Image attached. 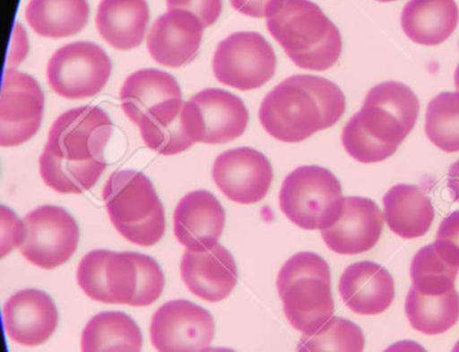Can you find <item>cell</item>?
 Listing matches in <instances>:
<instances>
[{
	"label": "cell",
	"instance_id": "cell-1",
	"mask_svg": "<svg viewBox=\"0 0 459 352\" xmlns=\"http://www.w3.org/2000/svg\"><path fill=\"white\" fill-rule=\"evenodd\" d=\"M345 107L340 86L318 75L297 74L281 81L264 97L259 118L273 139L299 142L335 125Z\"/></svg>",
	"mask_w": 459,
	"mask_h": 352
},
{
	"label": "cell",
	"instance_id": "cell-2",
	"mask_svg": "<svg viewBox=\"0 0 459 352\" xmlns=\"http://www.w3.org/2000/svg\"><path fill=\"white\" fill-rule=\"evenodd\" d=\"M419 109L418 97L404 83L385 81L373 86L361 109L343 126V148L361 163L391 158L415 126Z\"/></svg>",
	"mask_w": 459,
	"mask_h": 352
},
{
	"label": "cell",
	"instance_id": "cell-3",
	"mask_svg": "<svg viewBox=\"0 0 459 352\" xmlns=\"http://www.w3.org/2000/svg\"><path fill=\"white\" fill-rule=\"evenodd\" d=\"M265 19L268 31L298 67L324 72L340 59V30L316 3L273 0L265 11Z\"/></svg>",
	"mask_w": 459,
	"mask_h": 352
},
{
	"label": "cell",
	"instance_id": "cell-4",
	"mask_svg": "<svg viewBox=\"0 0 459 352\" xmlns=\"http://www.w3.org/2000/svg\"><path fill=\"white\" fill-rule=\"evenodd\" d=\"M276 285L284 314L303 335L316 332L334 316L330 268L316 253L302 252L289 258Z\"/></svg>",
	"mask_w": 459,
	"mask_h": 352
},
{
	"label": "cell",
	"instance_id": "cell-5",
	"mask_svg": "<svg viewBox=\"0 0 459 352\" xmlns=\"http://www.w3.org/2000/svg\"><path fill=\"white\" fill-rule=\"evenodd\" d=\"M343 198L340 180L332 171L319 166H302L287 175L279 204L294 225L322 231L340 217Z\"/></svg>",
	"mask_w": 459,
	"mask_h": 352
},
{
	"label": "cell",
	"instance_id": "cell-6",
	"mask_svg": "<svg viewBox=\"0 0 459 352\" xmlns=\"http://www.w3.org/2000/svg\"><path fill=\"white\" fill-rule=\"evenodd\" d=\"M108 54L92 42H74L58 48L48 64L50 88L69 99H88L103 90L111 77Z\"/></svg>",
	"mask_w": 459,
	"mask_h": 352
},
{
	"label": "cell",
	"instance_id": "cell-7",
	"mask_svg": "<svg viewBox=\"0 0 459 352\" xmlns=\"http://www.w3.org/2000/svg\"><path fill=\"white\" fill-rule=\"evenodd\" d=\"M275 70V51L259 32H233L219 43L213 56L217 80L238 90L260 88Z\"/></svg>",
	"mask_w": 459,
	"mask_h": 352
},
{
	"label": "cell",
	"instance_id": "cell-8",
	"mask_svg": "<svg viewBox=\"0 0 459 352\" xmlns=\"http://www.w3.org/2000/svg\"><path fill=\"white\" fill-rule=\"evenodd\" d=\"M26 238L21 253L33 265L55 269L76 252L80 230L74 218L63 207L42 206L25 218Z\"/></svg>",
	"mask_w": 459,
	"mask_h": 352
},
{
	"label": "cell",
	"instance_id": "cell-9",
	"mask_svg": "<svg viewBox=\"0 0 459 352\" xmlns=\"http://www.w3.org/2000/svg\"><path fill=\"white\" fill-rule=\"evenodd\" d=\"M112 136V121L101 107H74L53 124L45 148L61 159L74 161L104 160Z\"/></svg>",
	"mask_w": 459,
	"mask_h": 352
},
{
	"label": "cell",
	"instance_id": "cell-10",
	"mask_svg": "<svg viewBox=\"0 0 459 352\" xmlns=\"http://www.w3.org/2000/svg\"><path fill=\"white\" fill-rule=\"evenodd\" d=\"M213 316L192 301L173 300L155 312L150 327L158 352H204L214 338Z\"/></svg>",
	"mask_w": 459,
	"mask_h": 352
},
{
	"label": "cell",
	"instance_id": "cell-11",
	"mask_svg": "<svg viewBox=\"0 0 459 352\" xmlns=\"http://www.w3.org/2000/svg\"><path fill=\"white\" fill-rule=\"evenodd\" d=\"M44 107V91L36 78L6 69L0 96V145L17 147L36 136Z\"/></svg>",
	"mask_w": 459,
	"mask_h": 352
},
{
	"label": "cell",
	"instance_id": "cell-12",
	"mask_svg": "<svg viewBox=\"0 0 459 352\" xmlns=\"http://www.w3.org/2000/svg\"><path fill=\"white\" fill-rule=\"evenodd\" d=\"M212 175L221 193L241 204L264 199L273 179L270 160L248 147L235 148L217 156Z\"/></svg>",
	"mask_w": 459,
	"mask_h": 352
},
{
	"label": "cell",
	"instance_id": "cell-13",
	"mask_svg": "<svg viewBox=\"0 0 459 352\" xmlns=\"http://www.w3.org/2000/svg\"><path fill=\"white\" fill-rule=\"evenodd\" d=\"M195 116V140L205 144H225L246 132L249 115L240 97L209 88L189 99Z\"/></svg>",
	"mask_w": 459,
	"mask_h": 352
},
{
	"label": "cell",
	"instance_id": "cell-14",
	"mask_svg": "<svg viewBox=\"0 0 459 352\" xmlns=\"http://www.w3.org/2000/svg\"><path fill=\"white\" fill-rule=\"evenodd\" d=\"M384 219L375 202L361 196H345L340 217L322 230L321 236L327 247L338 254H361L377 244Z\"/></svg>",
	"mask_w": 459,
	"mask_h": 352
},
{
	"label": "cell",
	"instance_id": "cell-15",
	"mask_svg": "<svg viewBox=\"0 0 459 352\" xmlns=\"http://www.w3.org/2000/svg\"><path fill=\"white\" fill-rule=\"evenodd\" d=\"M204 27L189 11L169 10L154 21L147 35L150 56L163 66L189 64L200 50Z\"/></svg>",
	"mask_w": 459,
	"mask_h": 352
},
{
	"label": "cell",
	"instance_id": "cell-16",
	"mask_svg": "<svg viewBox=\"0 0 459 352\" xmlns=\"http://www.w3.org/2000/svg\"><path fill=\"white\" fill-rule=\"evenodd\" d=\"M224 228V207L209 191L187 193L179 201L174 212L177 239L192 252H206L216 246Z\"/></svg>",
	"mask_w": 459,
	"mask_h": 352
},
{
	"label": "cell",
	"instance_id": "cell-17",
	"mask_svg": "<svg viewBox=\"0 0 459 352\" xmlns=\"http://www.w3.org/2000/svg\"><path fill=\"white\" fill-rule=\"evenodd\" d=\"M103 198L115 228L138 225L163 210L152 180L131 169L117 171L109 176Z\"/></svg>",
	"mask_w": 459,
	"mask_h": 352
},
{
	"label": "cell",
	"instance_id": "cell-18",
	"mask_svg": "<svg viewBox=\"0 0 459 352\" xmlns=\"http://www.w3.org/2000/svg\"><path fill=\"white\" fill-rule=\"evenodd\" d=\"M4 327L12 340L23 346H39L49 340L58 324V311L48 293L23 289L7 300Z\"/></svg>",
	"mask_w": 459,
	"mask_h": 352
},
{
	"label": "cell",
	"instance_id": "cell-19",
	"mask_svg": "<svg viewBox=\"0 0 459 352\" xmlns=\"http://www.w3.org/2000/svg\"><path fill=\"white\" fill-rule=\"evenodd\" d=\"M181 274L193 295L211 303L227 298L238 282L235 258L220 244L206 252L186 250L181 261Z\"/></svg>",
	"mask_w": 459,
	"mask_h": 352
},
{
	"label": "cell",
	"instance_id": "cell-20",
	"mask_svg": "<svg viewBox=\"0 0 459 352\" xmlns=\"http://www.w3.org/2000/svg\"><path fill=\"white\" fill-rule=\"evenodd\" d=\"M341 298L359 314L383 313L394 298V281L385 268L370 261L349 265L338 284Z\"/></svg>",
	"mask_w": 459,
	"mask_h": 352
},
{
	"label": "cell",
	"instance_id": "cell-21",
	"mask_svg": "<svg viewBox=\"0 0 459 352\" xmlns=\"http://www.w3.org/2000/svg\"><path fill=\"white\" fill-rule=\"evenodd\" d=\"M150 21L146 0H101L96 26L109 46L131 50L143 42Z\"/></svg>",
	"mask_w": 459,
	"mask_h": 352
},
{
	"label": "cell",
	"instance_id": "cell-22",
	"mask_svg": "<svg viewBox=\"0 0 459 352\" xmlns=\"http://www.w3.org/2000/svg\"><path fill=\"white\" fill-rule=\"evenodd\" d=\"M455 0H410L402 11V29L412 42L437 46L446 42L458 26Z\"/></svg>",
	"mask_w": 459,
	"mask_h": 352
},
{
	"label": "cell",
	"instance_id": "cell-23",
	"mask_svg": "<svg viewBox=\"0 0 459 352\" xmlns=\"http://www.w3.org/2000/svg\"><path fill=\"white\" fill-rule=\"evenodd\" d=\"M383 203L386 225L402 238H419L434 222L431 199L418 185H394L384 195Z\"/></svg>",
	"mask_w": 459,
	"mask_h": 352
},
{
	"label": "cell",
	"instance_id": "cell-24",
	"mask_svg": "<svg viewBox=\"0 0 459 352\" xmlns=\"http://www.w3.org/2000/svg\"><path fill=\"white\" fill-rule=\"evenodd\" d=\"M184 99H171L150 109L138 123L147 147L160 155H178L189 150L190 139L184 117Z\"/></svg>",
	"mask_w": 459,
	"mask_h": 352
},
{
	"label": "cell",
	"instance_id": "cell-25",
	"mask_svg": "<svg viewBox=\"0 0 459 352\" xmlns=\"http://www.w3.org/2000/svg\"><path fill=\"white\" fill-rule=\"evenodd\" d=\"M171 99H182L181 88L173 75L158 69H142L133 73L120 91L123 110L135 124L150 109Z\"/></svg>",
	"mask_w": 459,
	"mask_h": 352
},
{
	"label": "cell",
	"instance_id": "cell-26",
	"mask_svg": "<svg viewBox=\"0 0 459 352\" xmlns=\"http://www.w3.org/2000/svg\"><path fill=\"white\" fill-rule=\"evenodd\" d=\"M87 0H30L26 19L31 29L47 38H64L79 34L88 23Z\"/></svg>",
	"mask_w": 459,
	"mask_h": 352
},
{
	"label": "cell",
	"instance_id": "cell-27",
	"mask_svg": "<svg viewBox=\"0 0 459 352\" xmlns=\"http://www.w3.org/2000/svg\"><path fill=\"white\" fill-rule=\"evenodd\" d=\"M104 160L74 161L61 159L44 148L39 158L42 179L53 190L61 193H82L98 183L106 169Z\"/></svg>",
	"mask_w": 459,
	"mask_h": 352
},
{
	"label": "cell",
	"instance_id": "cell-28",
	"mask_svg": "<svg viewBox=\"0 0 459 352\" xmlns=\"http://www.w3.org/2000/svg\"><path fill=\"white\" fill-rule=\"evenodd\" d=\"M405 314L411 325L426 335L446 332L459 319V293L455 289L447 295L426 296L418 290H408Z\"/></svg>",
	"mask_w": 459,
	"mask_h": 352
},
{
	"label": "cell",
	"instance_id": "cell-29",
	"mask_svg": "<svg viewBox=\"0 0 459 352\" xmlns=\"http://www.w3.org/2000/svg\"><path fill=\"white\" fill-rule=\"evenodd\" d=\"M120 344H130L138 348L143 346L138 324L123 312H101L96 314L82 332V352H103Z\"/></svg>",
	"mask_w": 459,
	"mask_h": 352
},
{
	"label": "cell",
	"instance_id": "cell-30",
	"mask_svg": "<svg viewBox=\"0 0 459 352\" xmlns=\"http://www.w3.org/2000/svg\"><path fill=\"white\" fill-rule=\"evenodd\" d=\"M458 266L443 260L435 245L421 247L411 263L412 288L421 295L443 296L455 289Z\"/></svg>",
	"mask_w": 459,
	"mask_h": 352
},
{
	"label": "cell",
	"instance_id": "cell-31",
	"mask_svg": "<svg viewBox=\"0 0 459 352\" xmlns=\"http://www.w3.org/2000/svg\"><path fill=\"white\" fill-rule=\"evenodd\" d=\"M424 129L439 150L459 152V91H442L429 101Z\"/></svg>",
	"mask_w": 459,
	"mask_h": 352
},
{
	"label": "cell",
	"instance_id": "cell-32",
	"mask_svg": "<svg viewBox=\"0 0 459 352\" xmlns=\"http://www.w3.org/2000/svg\"><path fill=\"white\" fill-rule=\"evenodd\" d=\"M364 333L359 325L343 317L333 316L311 335H303L297 352H362Z\"/></svg>",
	"mask_w": 459,
	"mask_h": 352
},
{
	"label": "cell",
	"instance_id": "cell-33",
	"mask_svg": "<svg viewBox=\"0 0 459 352\" xmlns=\"http://www.w3.org/2000/svg\"><path fill=\"white\" fill-rule=\"evenodd\" d=\"M107 304L131 305L138 290V266L133 253L109 252L101 269Z\"/></svg>",
	"mask_w": 459,
	"mask_h": 352
},
{
	"label": "cell",
	"instance_id": "cell-34",
	"mask_svg": "<svg viewBox=\"0 0 459 352\" xmlns=\"http://www.w3.org/2000/svg\"><path fill=\"white\" fill-rule=\"evenodd\" d=\"M138 266V290L131 306H147L158 300L165 288V276L154 258L133 253Z\"/></svg>",
	"mask_w": 459,
	"mask_h": 352
},
{
	"label": "cell",
	"instance_id": "cell-35",
	"mask_svg": "<svg viewBox=\"0 0 459 352\" xmlns=\"http://www.w3.org/2000/svg\"><path fill=\"white\" fill-rule=\"evenodd\" d=\"M117 230L133 244L141 246H152L162 239L166 230L165 209L158 211L154 217L138 225L120 226Z\"/></svg>",
	"mask_w": 459,
	"mask_h": 352
},
{
	"label": "cell",
	"instance_id": "cell-36",
	"mask_svg": "<svg viewBox=\"0 0 459 352\" xmlns=\"http://www.w3.org/2000/svg\"><path fill=\"white\" fill-rule=\"evenodd\" d=\"M434 245L443 260L459 268V211L442 220Z\"/></svg>",
	"mask_w": 459,
	"mask_h": 352
},
{
	"label": "cell",
	"instance_id": "cell-37",
	"mask_svg": "<svg viewBox=\"0 0 459 352\" xmlns=\"http://www.w3.org/2000/svg\"><path fill=\"white\" fill-rule=\"evenodd\" d=\"M26 238L25 220H21L9 207H0V255L6 257Z\"/></svg>",
	"mask_w": 459,
	"mask_h": 352
},
{
	"label": "cell",
	"instance_id": "cell-38",
	"mask_svg": "<svg viewBox=\"0 0 459 352\" xmlns=\"http://www.w3.org/2000/svg\"><path fill=\"white\" fill-rule=\"evenodd\" d=\"M169 10L195 13L205 27L212 26L221 15L222 0H166Z\"/></svg>",
	"mask_w": 459,
	"mask_h": 352
},
{
	"label": "cell",
	"instance_id": "cell-39",
	"mask_svg": "<svg viewBox=\"0 0 459 352\" xmlns=\"http://www.w3.org/2000/svg\"><path fill=\"white\" fill-rule=\"evenodd\" d=\"M29 43L25 30L20 23H15L14 34L10 46L9 58H7V69H15L28 56Z\"/></svg>",
	"mask_w": 459,
	"mask_h": 352
},
{
	"label": "cell",
	"instance_id": "cell-40",
	"mask_svg": "<svg viewBox=\"0 0 459 352\" xmlns=\"http://www.w3.org/2000/svg\"><path fill=\"white\" fill-rule=\"evenodd\" d=\"M273 0H230V4L238 13L252 18H264L268 5Z\"/></svg>",
	"mask_w": 459,
	"mask_h": 352
},
{
	"label": "cell",
	"instance_id": "cell-41",
	"mask_svg": "<svg viewBox=\"0 0 459 352\" xmlns=\"http://www.w3.org/2000/svg\"><path fill=\"white\" fill-rule=\"evenodd\" d=\"M447 187L451 198L459 203V159L451 164L447 174Z\"/></svg>",
	"mask_w": 459,
	"mask_h": 352
},
{
	"label": "cell",
	"instance_id": "cell-42",
	"mask_svg": "<svg viewBox=\"0 0 459 352\" xmlns=\"http://www.w3.org/2000/svg\"><path fill=\"white\" fill-rule=\"evenodd\" d=\"M383 352H427L426 348L413 340H400L391 344L385 351Z\"/></svg>",
	"mask_w": 459,
	"mask_h": 352
},
{
	"label": "cell",
	"instance_id": "cell-43",
	"mask_svg": "<svg viewBox=\"0 0 459 352\" xmlns=\"http://www.w3.org/2000/svg\"><path fill=\"white\" fill-rule=\"evenodd\" d=\"M103 352H142V348L138 347L130 346V344H120V346L111 347Z\"/></svg>",
	"mask_w": 459,
	"mask_h": 352
},
{
	"label": "cell",
	"instance_id": "cell-44",
	"mask_svg": "<svg viewBox=\"0 0 459 352\" xmlns=\"http://www.w3.org/2000/svg\"><path fill=\"white\" fill-rule=\"evenodd\" d=\"M454 83H455L456 91H459V64L456 66L455 73H454Z\"/></svg>",
	"mask_w": 459,
	"mask_h": 352
},
{
	"label": "cell",
	"instance_id": "cell-45",
	"mask_svg": "<svg viewBox=\"0 0 459 352\" xmlns=\"http://www.w3.org/2000/svg\"><path fill=\"white\" fill-rule=\"evenodd\" d=\"M204 352H235L233 349L230 348H208Z\"/></svg>",
	"mask_w": 459,
	"mask_h": 352
},
{
	"label": "cell",
	"instance_id": "cell-46",
	"mask_svg": "<svg viewBox=\"0 0 459 352\" xmlns=\"http://www.w3.org/2000/svg\"><path fill=\"white\" fill-rule=\"evenodd\" d=\"M451 352H459V340L456 341L455 346H454L453 351Z\"/></svg>",
	"mask_w": 459,
	"mask_h": 352
},
{
	"label": "cell",
	"instance_id": "cell-47",
	"mask_svg": "<svg viewBox=\"0 0 459 352\" xmlns=\"http://www.w3.org/2000/svg\"><path fill=\"white\" fill-rule=\"evenodd\" d=\"M377 2L386 3V2H394V0H377Z\"/></svg>",
	"mask_w": 459,
	"mask_h": 352
}]
</instances>
